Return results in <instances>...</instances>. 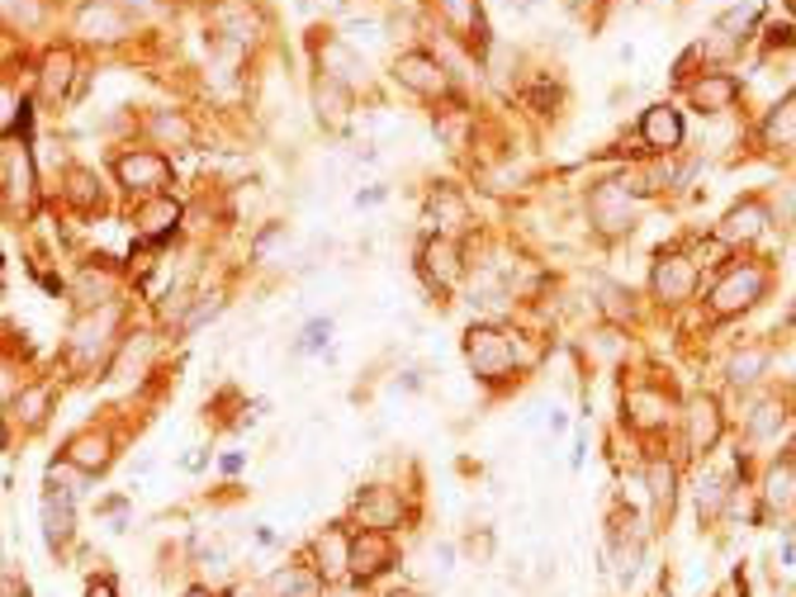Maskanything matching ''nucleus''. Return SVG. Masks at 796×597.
<instances>
[{"label": "nucleus", "mask_w": 796, "mask_h": 597, "mask_svg": "<svg viewBox=\"0 0 796 597\" xmlns=\"http://www.w3.org/2000/svg\"><path fill=\"white\" fill-rule=\"evenodd\" d=\"M114 176H119V186L128 194H138V200H152V194H166L172 186V162H166V152H124L119 162H114Z\"/></svg>", "instance_id": "nucleus-3"}, {"label": "nucleus", "mask_w": 796, "mask_h": 597, "mask_svg": "<svg viewBox=\"0 0 796 597\" xmlns=\"http://www.w3.org/2000/svg\"><path fill=\"white\" fill-rule=\"evenodd\" d=\"M569 5H573V10H583V5H589V0H569Z\"/></svg>", "instance_id": "nucleus-37"}, {"label": "nucleus", "mask_w": 796, "mask_h": 597, "mask_svg": "<svg viewBox=\"0 0 796 597\" xmlns=\"http://www.w3.org/2000/svg\"><path fill=\"white\" fill-rule=\"evenodd\" d=\"M62 460H72L81 474L104 470V465H110V436H96V432L76 436V441H67V456H62Z\"/></svg>", "instance_id": "nucleus-21"}, {"label": "nucleus", "mask_w": 796, "mask_h": 597, "mask_svg": "<svg viewBox=\"0 0 796 597\" xmlns=\"http://www.w3.org/2000/svg\"><path fill=\"white\" fill-rule=\"evenodd\" d=\"M114 328H119V304H104V308H90V314H81V322L72 328V342L67 352L72 360H81V366H90V360H104L114 352Z\"/></svg>", "instance_id": "nucleus-2"}, {"label": "nucleus", "mask_w": 796, "mask_h": 597, "mask_svg": "<svg viewBox=\"0 0 796 597\" xmlns=\"http://www.w3.org/2000/svg\"><path fill=\"white\" fill-rule=\"evenodd\" d=\"M48 404H52V389L48 384H34V389H20L15 394V408H20V418L29 422V427H38L48 418Z\"/></svg>", "instance_id": "nucleus-25"}, {"label": "nucleus", "mask_w": 796, "mask_h": 597, "mask_svg": "<svg viewBox=\"0 0 796 597\" xmlns=\"http://www.w3.org/2000/svg\"><path fill=\"white\" fill-rule=\"evenodd\" d=\"M394 597H408V593H394Z\"/></svg>", "instance_id": "nucleus-41"}, {"label": "nucleus", "mask_w": 796, "mask_h": 597, "mask_svg": "<svg viewBox=\"0 0 796 597\" xmlns=\"http://www.w3.org/2000/svg\"><path fill=\"white\" fill-rule=\"evenodd\" d=\"M190 597H204V593H190Z\"/></svg>", "instance_id": "nucleus-40"}, {"label": "nucleus", "mask_w": 796, "mask_h": 597, "mask_svg": "<svg viewBox=\"0 0 796 597\" xmlns=\"http://www.w3.org/2000/svg\"><path fill=\"white\" fill-rule=\"evenodd\" d=\"M759 370H768V352H740L730 360V384H754Z\"/></svg>", "instance_id": "nucleus-28"}, {"label": "nucleus", "mask_w": 796, "mask_h": 597, "mask_svg": "<svg viewBox=\"0 0 796 597\" xmlns=\"http://www.w3.org/2000/svg\"><path fill=\"white\" fill-rule=\"evenodd\" d=\"M72 493H62V488H48V498H43V536H48V545H62L72 536Z\"/></svg>", "instance_id": "nucleus-20"}, {"label": "nucleus", "mask_w": 796, "mask_h": 597, "mask_svg": "<svg viewBox=\"0 0 796 597\" xmlns=\"http://www.w3.org/2000/svg\"><path fill=\"white\" fill-rule=\"evenodd\" d=\"M313 53H318V76H332V81H342L346 90L365 86V58L346 43V38L323 34L318 43H313Z\"/></svg>", "instance_id": "nucleus-7"}, {"label": "nucleus", "mask_w": 796, "mask_h": 597, "mask_svg": "<svg viewBox=\"0 0 796 597\" xmlns=\"http://www.w3.org/2000/svg\"><path fill=\"white\" fill-rule=\"evenodd\" d=\"M76 72H81V62H76L72 48H48L43 62H38V90H43L48 105H62V100H72Z\"/></svg>", "instance_id": "nucleus-8"}, {"label": "nucleus", "mask_w": 796, "mask_h": 597, "mask_svg": "<svg viewBox=\"0 0 796 597\" xmlns=\"http://www.w3.org/2000/svg\"><path fill=\"white\" fill-rule=\"evenodd\" d=\"M721 498H725V479H716V474H711L707 484H702V493H697V512H707V517H711L716 508H721Z\"/></svg>", "instance_id": "nucleus-32"}, {"label": "nucleus", "mask_w": 796, "mask_h": 597, "mask_svg": "<svg viewBox=\"0 0 796 597\" xmlns=\"http://www.w3.org/2000/svg\"><path fill=\"white\" fill-rule=\"evenodd\" d=\"M792 498V465L768 474V503H787Z\"/></svg>", "instance_id": "nucleus-33"}, {"label": "nucleus", "mask_w": 796, "mask_h": 597, "mask_svg": "<svg viewBox=\"0 0 796 597\" xmlns=\"http://www.w3.org/2000/svg\"><path fill=\"white\" fill-rule=\"evenodd\" d=\"M29 152H15V157H10V194H24V200H29Z\"/></svg>", "instance_id": "nucleus-31"}, {"label": "nucleus", "mask_w": 796, "mask_h": 597, "mask_svg": "<svg viewBox=\"0 0 796 597\" xmlns=\"http://www.w3.org/2000/svg\"><path fill=\"white\" fill-rule=\"evenodd\" d=\"M394 76H399V86L417 90V96H441V90H446V72H441V62L432 53H422V48L399 53L394 58Z\"/></svg>", "instance_id": "nucleus-10"}, {"label": "nucleus", "mask_w": 796, "mask_h": 597, "mask_svg": "<svg viewBox=\"0 0 796 597\" xmlns=\"http://www.w3.org/2000/svg\"><path fill=\"white\" fill-rule=\"evenodd\" d=\"M218 314H224V294H200V298H194V304L186 308V314H180V322H176V328L190 336V332H200L204 322H214Z\"/></svg>", "instance_id": "nucleus-24"}, {"label": "nucleus", "mask_w": 796, "mask_h": 597, "mask_svg": "<svg viewBox=\"0 0 796 597\" xmlns=\"http://www.w3.org/2000/svg\"><path fill=\"white\" fill-rule=\"evenodd\" d=\"M759 294H763V270L759 266H740V270H730V276L711 290V308H716V314H740V308H749Z\"/></svg>", "instance_id": "nucleus-9"}, {"label": "nucleus", "mask_w": 796, "mask_h": 597, "mask_svg": "<svg viewBox=\"0 0 796 597\" xmlns=\"http://www.w3.org/2000/svg\"><path fill=\"white\" fill-rule=\"evenodd\" d=\"M180 224V204L172 194H152V200L138 204V232L142 238H166V232H176Z\"/></svg>", "instance_id": "nucleus-16"}, {"label": "nucleus", "mask_w": 796, "mask_h": 597, "mask_svg": "<svg viewBox=\"0 0 796 597\" xmlns=\"http://www.w3.org/2000/svg\"><path fill=\"white\" fill-rule=\"evenodd\" d=\"M465 360L479 380H503L513 370V342L498 332V328H469L465 332Z\"/></svg>", "instance_id": "nucleus-4"}, {"label": "nucleus", "mask_w": 796, "mask_h": 597, "mask_svg": "<svg viewBox=\"0 0 796 597\" xmlns=\"http://www.w3.org/2000/svg\"><path fill=\"white\" fill-rule=\"evenodd\" d=\"M778 422H782V408L763 404V408H759V418H749V432H754V436H773V432H778Z\"/></svg>", "instance_id": "nucleus-34"}, {"label": "nucleus", "mask_w": 796, "mask_h": 597, "mask_svg": "<svg viewBox=\"0 0 796 597\" xmlns=\"http://www.w3.org/2000/svg\"><path fill=\"white\" fill-rule=\"evenodd\" d=\"M148 128H152L156 142H166V148H190L194 142V124L180 110H156L148 119Z\"/></svg>", "instance_id": "nucleus-22"}, {"label": "nucleus", "mask_w": 796, "mask_h": 597, "mask_svg": "<svg viewBox=\"0 0 796 597\" xmlns=\"http://www.w3.org/2000/svg\"><path fill=\"white\" fill-rule=\"evenodd\" d=\"M422 270L427 280H432V290H451L455 280H460V252H455V242L446 238H432L422 246Z\"/></svg>", "instance_id": "nucleus-13"}, {"label": "nucleus", "mask_w": 796, "mask_h": 597, "mask_svg": "<svg viewBox=\"0 0 796 597\" xmlns=\"http://www.w3.org/2000/svg\"><path fill=\"white\" fill-rule=\"evenodd\" d=\"M716 436H721V412H716L711 398H693V408H687V446L697 456H707L716 446Z\"/></svg>", "instance_id": "nucleus-18"}, {"label": "nucleus", "mask_w": 796, "mask_h": 597, "mask_svg": "<svg viewBox=\"0 0 796 597\" xmlns=\"http://www.w3.org/2000/svg\"><path fill=\"white\" fill-rule=\"evenodd\" d=\"M0 446H5V422H0Z\"/></svg>", "instance_id": "nucleus-38"}, {"label": "nucleus", "mask_w": 796, "mask_h": 597, "mask_svg": "<svg viewBox=\"0 0 796 597\" xmlns=\"http://www.w3.org/2000/svg\"><path fill=\"white\" fill-rule=\"evenodd\" d=\"M631 408H641V412H635V422H645V427H649V422H659V412H655V408H659V398H655V394H635V398H631Z\"/></svg>", "instance_id": "nucleus-35"}, {"label": "nucleus", "mask_w": 796, "mask_h": 597, "mask_svg": "<svg viewBox=\"0 0 796 597\" xmlns=\"http://www.w3.org/2000/svg\"><path fill=\"white\" fill-rule=\"evenodd\" d=\"M693 284H697V266L683 262V256H664L655 266V294L669 298V304H683L693 294Z\"/></svg>", "instance_id": "nucleus-12"}, {"label": "nucleus", "mask_w": 796, "mask_h": 597, "mask_svg": "<svg viewBox=\"0 0 796 597\" xmlns=\"http://www.w3.org/2000/svg\"><path fill=\"white\" fill-rule=\"evenodd\" d=\"M0 214H5V194H0Z\"/></svg>", "instance_id": "nucleus-39"}, {"label": "nucleus", "mask_w": 796, "mask_h": 597, "mask_svg": "<svg viewBox=\"0 0 796 597\" xmlns=\"http://www.w3.org/2000/svg\"><path fill=\"white\" fill-rule=\"evenodd\" d=\"M209 24H214V38L238 48H252V38L266 29V20H261L252 0H218V5H209Z\"/></svg>", "instance_id": "nucleus-5"}, {"label": "nucleus", "mask_w": 796, "mask_h": 597, "mask_svg": "<svg viewBox=\"0 0 796 597\" xmlns=\"http://www.w3.org/2000/svg\"><path fill=\"white\" fill-rule=\"evenodd\" d=\"M768 142L796 152V100H787V105L773 110V119H768Z\"/></svg>", "instance_id": "nucleus-26"}, {"label": "nucleus", "mask_w": 796, "mask_h": 597, "mask_svg": "<svg viewBox=\"0 0 796 597\" xmlns=\"http://www.w3.org/2000/svg\"><path fill=\"white\" fill-rule=\"evenodd\" d=\"M328 336H332V322L328 318H313L308 328H304V336H299V352H323V346H328Z\"/></svg>", "instance_id": "nucleus-30"}, {"label": "nucleus", "mask_w": 796, "mask_h": 597, "mask_svg": "<svg viewBox=\"0 0 796 597\" xmlns=\"http://www.w3.org/2000/svg\"><path fill=\"white\" fill-rule=\"evenodd\" d=\"M313 105H318V119L328 128H346V119H351V90L342 81H332V76H318V81H313Z\"/></svg>", "instance_id": "nucleus-14"}, {"label": "nucleus", "mask_w": 796, "mask_h": 597, "mask_svg": "<svg viewBox=\"0 0 796 597\" xmlns=\"http://www.w3.org/2000/svg\"><path fill=\"white\" fill-rule=\"evenodd\" d=\"M134 15H128L124 0H81L72 10V34L81 43H96V48H114L124 38H134Z\"/></svg>", "instance_id": "nucleus-1"}, {"label": "nucleus", "mask_w": 796, "mask_h": 597, "mask_svg": "<svg viewBox=\"0 0 796 597\" xmlns=\"http://www.w3.org/2000/svg\"><path fill=\"white\" fill-rule=\"evenodd\" d=\"M0 20L24 24V29H29V24L43 20V5H38V0H0Z\"/></svg>", "instance_id": "nucleus-29"}, {"label": "nucleus", "mask_w": 796, "mask_h": 597, "mask_svg": "<svg viewBox=\"0 0 796 597\" xmlns=\"http://www.w3.org/2000/svg\"><path fill=\"white\" fill-rule=\"evenodd\" d=\"M86 597H114V588H110V583H90Z\"/></svg>", "instance_id": "nucleus-36"}, {"label": "nucleus", "mask_w": 796, "mask_h": 597, "mask_svg": "<svg viewBox=\"0 0 796 597\" xmlns=\"http://www.w3.org/2000/svg\"><path fill=\"white\" fill-rule=\"evenodd\" d=\"M763 224H768V209L759 200H745V204H735L725 218H721V242H749V238H759L763 232Z\"/></svg>", "instance_id": "nucleus-17"}, {"label": "nucleus", "mask_w": 796, "mask_h": 597, "mask_svg": "<svg viewBox=\"0 0 796 597\" xmlns=\"http://www.w3.org/2000/svg\"><path fill=\"white\" fill-rule=\"evenodd\" d=\"M67 200H76L81 209H100V176L96 172H72L67 176Z\"/></svg>", "instance_id": "nucleus-27"}, {"label": "nucleus", "mask_w": 796, "mask_h": 597, "mask_svg": "<svg viewBox=\"0 0 796 597\" xmlns=\"http://www.w3.org/2000/svg\"><path fill=\"white\" fill-rule=\"evenodd\" d=\"M589 214H593V224H597V232H626V228H635V200H631V190L621 186V180H603L593 194H589Z\"/></svg>", "instance_id": "nucleus-6"}, {"label": "nucleus", "mask_w": 796, "mask_h": 597, "mask_svg": "<svg viewBox=\"0 0 796 597\" xmlns=\"http://www.w3.org/2000/svg\"><path fill=\"white\" fill-rule=\"evenodd\" d=\"M72 298H76V308H81V314L114 304V276H110V270H81V276H76V284H72Z\"/></svg>", "instance_id": "nucleus-19"}, {"label": "nucleus", "mask_w": 796, "mask_h": 597, "mask_svg": "<svg viewBox=\"0 0 796 597\" xmlns=\"http://www.w3.org/2000/svg\"><path fill=\"white\" fill-rule=\"evenodd\" d=\"M641 138H645V148H655V152H673L678 142H683V114L673 105H649L641 114Z\"/></svg>", "instance_id": "nucleus-11"}, {"label": "nucleus", "mask_w": 796, "mask_h": 597, "mask_svg": "<svg viewBox=\"0 0 796 597\" xmlns=\"http://www.w3.org/2000/svg\"><path fill=\"white\" fill-rule=\"evenodd\" d=\"M735 96H740V81L730 72H711V76H702V81L693 86V105L702 110V114H721V110H730L735 105Z\"/></svg>", "instance_id": "nucleus-15"}, {"label": "nucleus", "mask_w": 796, "mask_h": 597, "mask_svg": "<svg viewBox=\"0 0 796 597\" xmlns=\"http://www.w3.org/2000/svg\"><path fill=\"white\" fill-rule=\"evenodd\" d=\"M649 498H655V517L659 522H669L673 503H678V474L669 460H655L649 465Z\"/></svg>", "instance_id": "nucleus-23"}]
</instances>
